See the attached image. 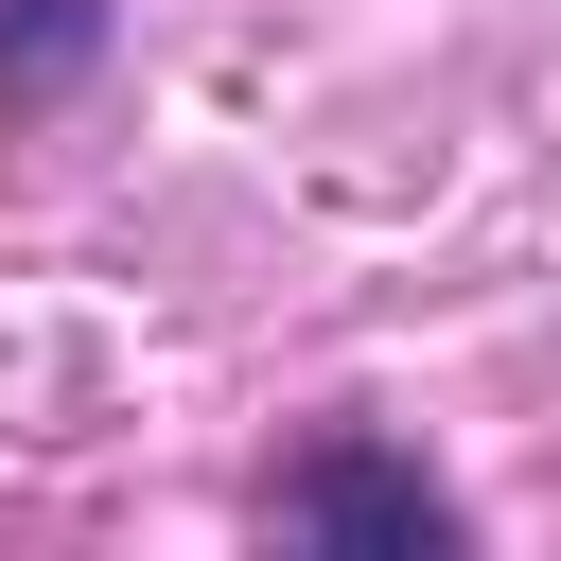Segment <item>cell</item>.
Wrapping results in <instances>:
<instances>
[{
  "label": "cell",
  "mask_w": 561,
  "mask_h": 561,
  "mask_svg": "<svg viewBox=\"0 0 561 561\" xmlns=\"http://www.w3.org/2000/svg\"><path fill=\"white\" fill-rule=\"evenodd\" d=\"M280 526H298V543H386V561H438V543H456L438 473H421V456H386V438L298 456V473H280Z\"/></svg>",
  "instance_id": "1"
},
{
  "label": "cell",
  "mask_w": 561,
  "mask_h": 561,
  "mask_svg": "<svg viewBox=\"0 0 561 561\" xmlns=\"http://www.w3.org/2000/svg\"><path fill=\"white\" fill-rule=\"evenodd\" d=\"M105 53V0H0V88H70Z\"/></svg>",
  "instance_id": "2"
}]
</instances>
